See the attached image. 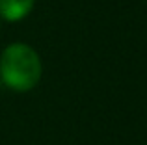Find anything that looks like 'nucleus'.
I'll list each match as a JSON object with an SVG mask.
<instances>
[{
	"label": "nucleus",
	"mask_w": 147,
	"mask_h": 145,
	"mask_svg": "<svg viewBox=\"0 0 147 145\" xmlns=\"http://www.w3.org/2000/svg\"><path fill=\"white\" fill-rule=\"evenodd\" d=\"M43 65L30 45L11 43L0 56V76L4 84L15 91H28L37 86Z\"/></svg>",
	"instance_id": "f257e3e1"
},
{
	"label": "nucleus",
	"mask_w": 147,
	"mask_h": 145,
	"mask_svg": "<svg viewBox=\"0 0 147 145\" xmlns=\"http://www.w3.org/2000/svg\"><path fill=\"white\" fill-rule=\"evenodd\" d=\"M34 0H0V17L6 21H21L32 11Z\"/></svg>",
	"instance_id": "f03ea898"
}]
</instances>
